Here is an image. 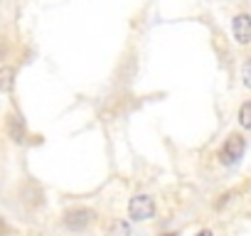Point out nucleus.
I'll return each mask as SVG.
<instances>
[{
    "instance_id": "nucleus-1",
    "label": "nucleus",
    "mask_w": 251,
    "mask_h": 236,
    "mask_svg": "<svg viewBox=\"0 0 251 236\" xmlns=\"http://www.w3.org/2000/svg\"><path fill=\"white\" fill-rule=\"evenodd\" d=\"M128 214H131V219H136V221H148V219H153V214H155V202H153V197H148V194H136V197L128 202Z\"/></svg>"
},
{
    "instance_id": "nucleus-2",
    "label": "nucleus",
    "mask_w": 251,
    "mask_h": 236,
    "mask_svg": "<svg viewBox=\"0 0 251 236\" xmlns=\"http://www.w3.org/2000/svg\"><path fill=\"white\" fill-rule=\"evenodd\" d=\"M244 148H246L244 138H241L239 133H234V136H229V138L224 141V145H222V150H219V160H222L224 165H234V163L244 155Z\"/></svg>"
},
{
    "instance_id": "nucleus-3",
    "label": "nucleus",
    "mask_w": 251,
    "mask_h": 236,
    "mask_svg": "<svg viewBox=\"0 0 251 236\" xmlns=\"http://www.w3.org/2000/svg\"><path fill=\"white\" fill-rule=\"evenodd\" d=\"M94 221V212L91 209H69L67 214H64V226L67 229H72V231H81V229H86L89 224Z\"/></svg>"
},
{
    "instance_id": "nucleus-4",
    "label": "nucleus",
    "mask_w": 251,
    "mask_h": 236,
    "mask_svg": "<svg viewBox=\"0 0 251 236\" xmlns=\"http://www.w3.org/2000/svg\"><path fill=\"white\" fill-rule=\"evenodd\" d=\"M231 32L239 45H249L251 42V15H236L231 23Z\"/></svg>"
},
{
    "instance_id": "nucleus-5",
    "label": "nucleus",
    "mask_w": 251,
    "mask_h": 236,
    "mask_svg": "<svg viewBox=\"0 0 251 236\" xmlns=\"http://www.w3.org/2000/svg\"><path fill=\"white\" fill-rule=\"evenodd\" d=\"M8 136H10L15 143H23V141H25V126H23V121H20L15 113L8 116Z\"/></svg>"
},
{
    "instance_id": "nucleus-6",
    "label": "nucleus",
    "mask_w": 251,
    "mask_h": 236,
    "mask_svg": "<svg viewBox=\"0 0 251 236\" xmlns=\"http://www.w3.org/2000/svg\"><path fill=\"white\" fill-rule=\"evenodd\" d=\"M239 123L251 131V101H246V103L239 108Z\"/></svg>"
},
{
    "instance_id": "nucleus-7",
    "label": "nucleus",
    "mask_w": 251,
    "mask_h": 236,
    "mask_svg": "<svg viewBox=\"0 0 251 236\" xmlns=\"http://www.w3.org/2000/svg\"><path fill=\"white\" fill-rule=\"evenodd\" d=\"M241 79H244V86H249L251 89V57L244 62V67H241Z\"/></svg>"
},
{
    "instance_id": "nucleus-8",
    "label": "nucleus",
    "mask_w": 251,
    "mask_h": 236,
    "mask_svg": "<svg viewBox=\"0 0 251 236\" xmlns=\"http://www.w3.org/2000/svg\"><path fill=\"white\" fill-rule=\"evenodd\" d=\"M111 234H113V236H118V234H123V236H126V234H128V226H126L123 221H113V226H111Z\"/></svg>"
},
{
    "instance_id": "nucleus-9",
    "label": "nucleus",
    "mask_w": 251,
    "mask_h": 236,
    "mask_svg": "<svg viewBox=\"0 0 251 236\" xmlns=\"http://www.w3.org/2000/svg\"><path fill=\"white\" fill-rule=\"evenodd\" d=\"M10 81H13V71L5 67V69H3V89H5V91L10 89Z\"/></svg>"
},
{
    "instance_id": "nucleus-10",
    "label": "nucleus",
    "mask_w": 251,
    "mask_h": 236,
    "mask_svg": "<svg viewBox=\"0 0 251 236\" xmlns=\"http://www.w3.org/2000/svg\"><path fill=\"white\" fill-rule=\"evenodd\" d=\"M197 236H212V231H207V229H204V231H200Z\"/></svg>"
},
{
    "instance_id": "nucleus-11",
    "label": "nucleus",
    "mask_w": 251,
    "mask_h": 236,
    "mask_svg": "<svg viewBox=\"0 0 251 236\" xmlns=\"http://www.w3.org/2000/svg\"><path fill=\"white\" fill-rule=\"evenodd\" d=\"M165 236H177V234H165Z\"/></svg>"
}]
</instances>
